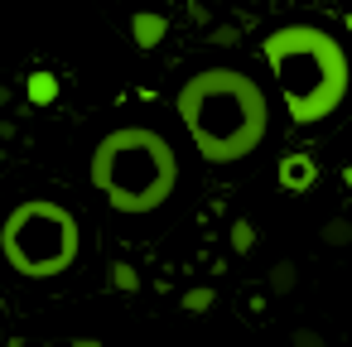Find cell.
I'll use <instances>...</instances> for the list:
<instances>
[{
    "label": "cell",
    "instance_id": "30bf717a",
    "mask_svg": "<svg viewBox=\"0 0 352 347\" xmlns=\"http://www.w3.org/2000/svg\"><path fill=\"white\" fill-rule=\"evenodd\" d=\"M265 284H270V294H289V289L299 284L294 260H275V265H270V275H265Z\"/></svg>",
    "mask_w": 352,
    "mask_h": 347
},
{
    "label": "cell",
    "instance_id": "d6986e66",
    "mask_svg": "<svg viewBox=\"0 0 352 347\" xmlns=\"http://www.w3.org/2000/svg\"><path fill=\"white\" fill-rule=\"evenodd\" d=\"M347 34H352V10H347Z\"/></svg>",
    "mask_w": 352,
    "mask_h": 347
},
{
    "label": "cell",
    "instance_id": "7c38bea8",
    "mask_svg": "<svg viewBox=\"0 0 352 347\" xmlns=\"http://www.w3.org/2000/svg\"><path fill=\"white\" fill-rule=\"evenodd\" d=\"M318 236H323V246H352V222L347 217H328Z\"/></svg>",
    "mask_w": 352,
    "mask_h": 347
},
{
    "label": "cell",
    "instance_id": "277c9868",
    "mask_svg": "<svg viewBox=\"0 0 352 347\" xmlns=\"http://www.w3.org/2000/svg\"><path fill=\"white\" fill-rule=\"evenodd\" d=\"M0 256L20 280H58L82 256V227L58 198H20L0 222Z\"/></svg>",
    "mask_w": 352,
    "mask_h": 347
},
{
    "label": "cell",
    "instance_id": "3957f363",
    "mask_svg": "<svg viewBox=\"0 0 352 347\" xmlns=\"http://www.w3.org/2000/svg\"><path fill=\"white\" fill-rule=\"evenodd\" d=\"M87 179L121 217H150L179 193V155L155 126H116L92 145Z\"/></svg>",
    "mask_w": 352,
    "mask_h": 347
},
{
    "label": "cell",
    "instance_id": "8fae6325",
    "mask_svg": "<svg viewBox=\"0 0 352 347\" xmlns=\"http://www.w3.org/2000/svg\"><path fill=\"white\" fill-rule=\"evenodd\" d=\"M227 241H232V251H236V256H251V251H256V227H251L246 217H236V222H232V232H227Z\"/></svg>",
    "mask_w": 352,
    "mask_h": 347
},
{
    "label": "cell",
    "instance_id": "6da1fadb",
    "mask_svg": "<svg viewBox=\"0 0 352 347\" xmlns=\"http://www.w3.org/2000/svg\"><path fill=\"white\" fill-rule=\"evenodd\" d=\"M179 126L193 140L203 164H241L265 145L270 131V102L261 92V82L241 68H203L193 78H184L179 97H174Z\"/></svg>",
    "mask_w": 352,
    "mask_h": 347
},
{
    "label": "cell",
    "instance_id": "9a60e30c",
    "mask_svg": "<svg viewBox=\"0 0 352 347\" xmlns=\"http://www.w3.org/2000/svg\"><path fill=\"white\" fill-rule=\"evenodd\" d=\"M188 20H193V25H212V15H208V5H198V0H193V5H188Z\"/></svg>",
    "mask_w": 352,
    "mask_h": 347
},
{
    "label": "cell",
    "instance_id": "ffe728a7",
    "mask_svg": "<svg viewBox=\"0 0 352 347\" xmlns=\"http://www.w3.org/2000/svg\"><path fill=\"white\" fill-rule=\"evenodd\" d=\"M102 5H116V0H102Z\"/></svg>",
    "mask_w": 352,
    "mask_h": 347
},
{
    "label": "cell",
    "instance_id": "44dd1931",
    "mask_svg": "<svg viewBox=\"0 0 352 347\" xmlns=\"http://www.w3.org/2000/svg\"><path fill=\"white\" fill-rule=\"evenodd\" d=\"M246 5H256V0H246Z\"/></svg>",
    "mask_w": 352,
    "mask_h": 347
},
{
    "label": "cell",
    "instance_id": "ac0fdd59",
    "mask_svg": "<svg viewBox=\"0 0 352 347\" xmlns=\"http://www.w3.org/2000/svg\"><path fill=\"white\" fill-rule=\"evenodd\" d=\"M6 347H25V342H20V337H10V342H6Z\"/></svg>",
    "mask_w": 352,
    "mask_h": 347
},
{
    "label": "cell",
    "instance_id": "5bb4252c",
    "mask_svg": "<svg viewBox=\"0 0 352 347\" xmlns=\"http://www.w3.org/2000/svg\"><path fill=\"white\" fill-rule=\"evenodd\" d=\"M208 44H217V49H232V44H236V30H232V25H212Z\"/></svg>",
    "mask_w": 352,
    "mask_h": 347
},
{
    "label": "cell",
    "instance_id": "8992f818",
    "mask_svg": "<svg viewBox=\"0 0 352 347\" xmlns=\"http://www.w3.org/2000/svg\"><path fill=\"white\" fill-rule=\"evenodd\" d=\"M131 39H135V49H160L164 39H169V20L160 15V10H135L131 15Z\"/></svg>",
    "mask_w": 352,
    "mask_h": 347
},
{
    "label": "cell",
    "instance_id": "4fadbf2b",
    "mask_svg": "<svg viewBox=\"0 0 352 347\" xmlns=\"http://www.w3.org/2000/svg\"><path fill=\"white\" fill-rule=\"evenodd\" d=\"M289 347H328V342H323L318 328H294V333H289Z\"/></svg>",
    "mask_w": 352,
    "mask_h": 347
},
{
    "label": "cell",
    "instance_id": "9c48e42d",
    "mask_svg": "<svg viewBox=\"0 0 352 347\" xmlns=\"http://www.w3.org/2000/svg\"><path fill=\"white\" fill-rule=\"evenodd\" d=\"M212 304H217V289H212V284H193V289L179 294V309H184V313H208Z\"/></svg>",
    "mask_w": 352,
    "mask_h": 347
},
{
    "label": "cell",
    "instance_id": "ba28073f",
    "mask_svg": "<svg viewBox=\"0 0 352 347\" xmlns=\"http://www.w3.org/2000/svg\"><path fill=\"white\" fill-rule=\"evenodd\" d=\"M107 280H111V289H121V294H140V284H145L131 260H116V265L107 270Z\"/></svg>",
    "mask_w": 352,
    "mask_h": 347
},
{
    "label": "cell",
    "instance_id": "2e32d148",
    "mask_svg": "<svg viewBox=\"0 0 352 347\" xmlns=\"http://www.w3.org/2000/svg\"><path fill=\"white\" fill-rule=\"evenodd\" d=\"M73 347H102V337H73Z\"/></svg>",
    "mask_w": 352,
    "mask_h": 347
},
{
    "label": "cell",
    "instance_id": "52a82bcc",
    "mask_svg": "<svg viewBox=\"0 0 352 347\" xmlns=\"http://www.w3.org/2000/svg\"><path fill=\"white\" fill-rule=\"evenodd\" d=\"M58 92H63V87H58V73H44V68H39V73L25 78V97H30V107H54Z\"/></svg>",
    "mask_w": 352,
    "mask_h": 347
},
{
    "label": "cell",
    "instance_id": "7a4b0ae2",
    "mask_svg": "<svg viewBox=\"0 0 352 347\" xmlns=\"http://www.w3.org/2000/svg\"><path fill=\"white\" fill-rule=\"evenodd\" d=\"M261 54L294 126H318L342 111L352 92V58L338 34H328L323 25H280L275 34H265Z\"/></svg>",
    "mask_w": 352,
    "mask_h": 347
},
{
    "label": "cell",
    "instance_id": "5b68a950",
    "mask_svg": "<svg viewBox=\"0 0 352 347\" xmlns=\"http://www.w3.org/2000/svg\"><path fill=\"white\" fill-rule=\"evenodd\" d=\"M275 179H280L285 193H309V188L318 183V164H314L309 150H289V155L275 164Z\"/></svg>",
    "mask_w": 352,
    "mask_h": 347
},
{
    "label": "cell",
    "instance_id": "e0dca14e",
    "mask_svg": "<svg viewBox=\"0 0 352 347\" xmlns=\"http://www.w3.org/2000/svg\"><path fill=\"white\" fill-rule=\"evenodd\" d=\"M342 183H347V188H352V164H347V169H342Z\"/></svg>",
    "mask_w": 352,
    "mask_h": 347
}]
</instances>
